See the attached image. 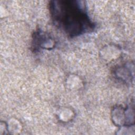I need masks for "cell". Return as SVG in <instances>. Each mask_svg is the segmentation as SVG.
I'll return each instance as SVG.
<instances>
[{"mask_svg": "<svg viewBox=\"0 0 135 135\" xmlns=\"http://www.w3.org/2000/svg\"><path fill=\"white\" fill-rule=\"evenodd\" d=\"M55 24L71 36L92 30L94 25L83 5L76 1H53L49 4Z\"/></svg>", "mask_w": 135, "mask_h": 135, "instance_id": "6da1fadb", "label": "cell"}]
</instances>
